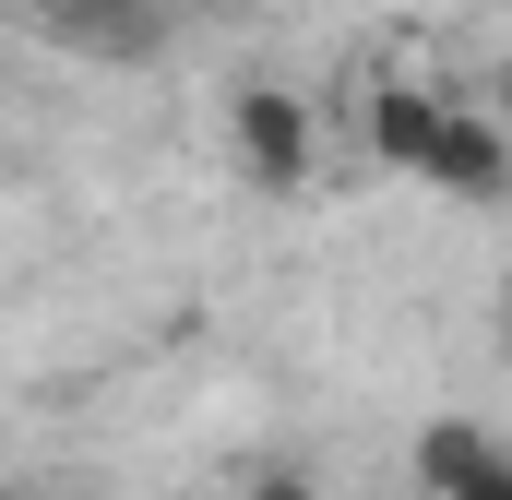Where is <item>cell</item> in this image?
I'll use <instances>...</instances> for the list:
<instances>
[{"mask_svg": "<svg viewBox=\"0 0 512 500\" xmlns=\"http://www.w3.org/2000/svg\"><path fill=\"white\" fill-rule=\"evenodd\" d=\"M429 191H453V203H501V191H512V131L477 120V108H453V120H441V155H429Z\"/></svg>", "mask_w": 512, "mask_h": 500, "instance_id": "7a4b0ae2", "label": "cell"}, {"mask_svg": "<svg viewBox=\"0 0 512 500\" xmlns=\"http://www.w3.org/2000/svg\"><path fill=\"white\" fill-rule=\"evenodd\" d=\"M441 120H453L441 96H417V84H382V96H370V155L429 179V155H441Z\"/></svg>", "mask_w": 512, "mask_h": 500, "instance_id": "277c9868", "label": "cell"}, {"mask_svg": "<svg viewBox=\"0 0 512 500\" xmlns=\"http://www.w3.org/2000/svg\"><path fill=\"white\" fill-rule=\"evenodd\" d=\"M0 500H12V489H0Z\"/></svg>", "mask_w": 512, "mask_h": 500, "instance_id": "8fae6325", "label": "cell"}, {"mask_svg": "<svg viewBox=\"0 0 512 500\" xmlns=\"http://www.w3.org/2000/svg\"><path fill=\"white\" fill-rule=\"evenodd\" d=\"M489 465H501V441L477 417H429L417 429V500H453L465 477H489Z\"/></svg>", "mask_w": 512, "mask_h": 500, "instance_id": "5b68a950", "label": "cell"}, {"mask_svg": "<svg viewBox=\"0 0 512 500\" xmlns=\"http://www.w3.org/2000/svg\"><path fill=\"white\" fill-rule=\"evenodd\" d=\"M227 155L251 167L262 191H298V179L322 167V120H310V96H286V84H239V108H227Z\"/></svg>", "mask_w": 512, "mask_h": 500, "instance_id": "6da1fadb", "label": "cell"}, {"mask_svg": "<svg viewBox=\"0 0 512 500\" xmlns=\"http://www.w3.org/2000/svg\"><path fill=\"white\" fill-rule=\"evenodd\" d=\"M501 334H512V286H501Z\"/></svg>", "mask_w": 512, "mask_h": 500, "instance_id": "ba28073f", "label": "cell"}, {"mask_svg": "<svg viewBox=\"0 0 512 500\" xmlns=\"http://www.w3.org/2000/svg\"><path fill=\"white\" fill-rule=\"evenodd\" d=\"M36 500H72V489H36Z\"/></svg>", "mask_w": 512, "mask_h": 500, "instance_id": "30bf717a", "label": "cell"}, {"mask_svg": "<svg viewBox=\"0 0 512 500\" xmlns=\"http://www.w3.org/2000/svg\"><path fill=\"white\" fill-rule=\"evenodd\" d=\"M215 12H251V0H215Z\"/></svg>", "mask_w": 512, "mask_h": 500, "instance_id": "9c48e42d", "label": "cell"}, {"mask_svg": "<svg viewBox=\"0 0 512 500\" xmlns=\"http://www.w3.org/2000/svg\"><path fill=\"white\" fill-rule=\"evenodd\" d=\"M84 60H143L155 36H167V0H36Z\"/></svg>", "mask_w": 512, "mask_h": 500, "instance_id": "3957f363", "label": "cell"}, {"mask_svg": "<svg viewBox=\"0 0 512 500\" xmlns=\"http://www.w3.org/2000/svg\"><path fill=\"white\" fill-rule=\"evenodd\" d=\"M251 500H322V489H310L298 465H262V477H251Z\"/></svg>", "mask_w": 512, "mask_h": 500, "instance_id": "8992f818", "label": "cell"}, {"mask_svg": "<svg viewBox=\"0 0 512 500\" xmlns=\"http://www.w3.org/2000/svg\"><path fill=\"white\" fill-rule=\"evenodd\" d=\"M453 500H512V453H501V465H489V477H465V489H453Z\"/></svg>", "mask_w": 512, "mask_h": 500, "instance_id": "52a82bcc", "label": "cell"}]
</instances>
